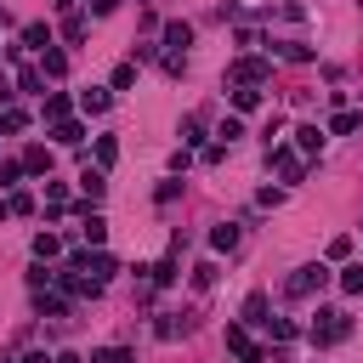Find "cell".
I'll return each instance as SVG.
<instances>
[{
	"label": "cell",
	"mask_w": 363,
	"mask_h": 363,
	"mask_svg": "<svg viewBox=\"0 0 363 363\" xmlns=\"http://www.w3.org/2000/svg\"><path fill=\"white\" fill-rule=\"evenodd\" d=\"M323 284H329V267H323V261H306V267H295V272H289L284 295H289V301H306V295H318Z\"/></svg>",
	"instance_id": "obj_1"
},
{
	"label": "cell",
	"mask_w": 363,
	"mask_h": 363,
	"mask_svg": "<svg viewBox=\"0 0 363 363\" xmlns=\"http://www.w3.org/2000/svg\"><path fill=\"white\" fill-rule=\"evenodd\" d=\"M346 335H352V318H346V312H318L312 329H306L312 346H335V340H346Z\"/></svg>",
	"instance_id": "obj_2"
},
{
	"label": "cell",
	"mask_w": 363,
	"mask_h": 363,
	"mask_svg": "<svg viewBox=\"0 0 363 363\" xmlns=\"http://www.w3.org/2000/svg\"><path fill=\"white\" fill-rule=\"evenodd\" d=\"M267 164H272L284 182H301V170H306L301 153H295V147H278V142H267Z\"/></svg>",
	"instance_id": "obj_3"
},
{
	"label": "cell",
	"mask_w": 363,
	"mask_h": 363,
	"mask_svg": "<svg viewBox=\"0 0 363 363\" xmlns=\"http://www.w3.org/2000/svg\"><path fill=\"white\" fill-rule=\"evenodd\" d=\"M233 79H238V85H261V79H267V62H261V57H238V62H233Z\"/></svg>",
	"instance_id": "obj_4"
},
{
	"label": "cell",
	"mask_w": 363,
	"mask_h": 363,
	"mask_svg": "<svg viewBox=\"0 0 363 363\" xmlns=\"http://www.w3.org/2000/svg\"><path fill=\"white\" fill-rule=\"evenodd\" d=\"M164 45H170V51L182 57V51L193 45V23H164Z\"/></svg>",
	"instance_id": "obj_5"
},
{
	"label": "cell",
	"mask_w": 363,
	"mask_h": 363,
	"mask_svg": "<svg viewBox=\"0 0 363 363\" xmlns=\"http://www.w3.org/2000/svg\"><path fill=\"white\" fill-rule=\"evenodd\" d=\"M62 74H68V57L45 45V51H40V79H62Z\"/></svg>",
	"instance_id": "obj_6"
},
{
	"label": "cell",
	"mask_w": 363,
	"mask_h": 363,
	"mask_svg": "<svg viewBox=\"0 0 363 363\" xmlns=\"http://www.w3.org/2000/svg\"><path fill=\"white\" fill-rule=\"evenodd\" d=\"M108 102H113V91H102V85L79 91V113H108Z\"/></svg>",
	"instance_id": "obj_7"
},
{
	"label": "cell",
	"mask_w": 363,
	"mask_h": 363,
	"mask_svg": "<svg viewBox=\"0 0 363 363\" xmlns=\"http://www.w3.org/2000/svg\"><path fill=\"white\" fill-rule=\"evenodd\" d=\"M323 136H329L323 125H301V130H295V147H301V153H323Z\"/></svg>",
	"instance_id": "obj_8"
},
{
	"label": "cell",
	"mask_w": 363,
	"mask_h": 363,
	"mask_svg": "<svg viewBox=\"0 0 363 363\" xmlns=\"http://www.w3.org/2000/svg\"><path fill=\"white\" fill-rule=\"evenodd\" d=\"M79 187H85V204H96V199L108 193V176H102V164H96V170H79Z\"/></svg>",
	"instance_id": "obj_9"
},
{
	"label": "cell",
	"mask_w": 363,
	"mask_h": 363,
	"mask_svg": "<svg viewBox=\"0 0 363 363\" xmlns=\"http://www.w3.org/2000/svg\"><path fill=\"white\" fill-rule=\"evenodd\" d=\"M51 136H57L62 147H79V136H85V125H79V119H57V125H51Z\"/></svg>",
	"instance_id": "obj_10"
},
{
	"label": "cell",
	"mask_w": 363,
	"mask_h": 363,
	"mask_svg": "<svg viewBox=\"0 0 363 363\" xmlns=\"http://www.w3.org/2000/svg\"><path fill=\"white\" fill-rule=\"evenodd\" d=\"M357 125H363V113H346V108H340V113H335V119H329L323 130H329V136H352Z\"/></svg>",
	"instance_id": "obj_11"
},
{
	"label": "cell",
	"mask_w": 363,
	"mask_h": 363,
	"mask_svg": "<svg viewBox=\"0 0 363 363\" xmlns=\"http://www.w3.org/2000/svg\"><path fill=\"white\" fill-rule=\"evenodd\" d=\"M57 255H62V238L57 233H40L34 238V261H57Z\"/></svg>",
	"instance_id": "obj_12"
},
{
	"label": "cell",
	"mask_w": 363,
	"mask_h": 363,
	"mask_svg": "<svg viewBox=\"0 0 363 363\" xmlns=\"http://www.w3.org/2000/svg\"><path fill=\"white\" fill-rule=\"evenodd\" d=\"M244 323H261V329L272 323V318H267V295H261V289H255V295L244 301Z\"/></svg>",
	"instance_id": "obj_13"
},
{
	"label": "cell",
	"mask_w": 363,
	"mask_h": 363,
	"mask_svg": "<svg viewBox=\"0 0 363 363\" xmlns=\"http://www.w3.org/2000/svg\"><path fill=\"white\" fill-rule=\"evenodd\" d=\"M210 250H238V227H233V221H221V227L210 233Z\"/></svg>",
	"instance_id": "obj_14"
},
{
	"label": "cell",
	"mask_w": 363,
	"mask_h": 363,
	"mask_svg": "<svg viewBox=\"0 0 363 363\" xmlns=\"http://www.w3.org/2000/svg\"><path fill=\"white\" fill-rule=\"evenodd\" d=\"M23 45L45 51V45H51V28H45V23H28V28H23Z\"/></svg>",
	"instance_id": "obj_15"
},
{
	"label": "cell",
	"mask_w": 363,
	"mask_h": 363,
	"mask_svg": "<svg viewBox=\"0 0 363 363\" xmlns=\"http://www.w3.org/2000/svg\"><path fill=\"white\" fill-rule=\"evenodd\" d=\"M68 108H74V102H68L62 91H51V96H45V119H51V125H57V119H68Z\"/></svg>",
	"instance_id": "obj_16"
},
{
	"label": "cell",
	"mask_w": 363,
	"mask_h": 363,
	"mask_svg": "<svg viewBox=\"0 0 363 363\" xmlns=\"http://www.w3.org/2000/svg\"><path fill=\"white\" fill-rule=\"evenodd\" d=\"M23 125H28V113H23V108H0V130H6V136H17Z\"/></svg>",
	"instance_id": "obj_17"
},
{
	"label": "cell",
	"mask_w": 363,
	"mask_h": 363,
	"mask_svg": "<svg viewBox=\"0 0 363 363\" xmlns=\"http://www.w3.org/2000/svg\"><path fill=\"white\" fill-rule=\"evenodd\" d=\"M23 170H28V176H45V170H51V153H45V147H28Z\"/></svg>",
	"instance_id": "obj_18"
},
{
	"label": "cell",
	"mask_w": 363,
	"mask_h": 363,
	"mask_svg": "<svg viewBox=\"0 0 363 363\" xmlns=\"http://www.w3.org/2000/svg\"><path fill=\"white\" fill-rule=\"evenodd\" d=\"M278 57H284V62H312V45H301V40H289V45H278Z\"/></svg>",
	"instance_id": "obj_19"
},
{
	"label": "cell",
	"mask_w": 363,
	"mask_h": 363,
	"mask_svg": "<svg viewBox=\"0 0 363 363\" xmlns=\"http://www.w3.org/2000/svg\"><path fill=\"white\" fill-rule=\"evenodd\" d=\"M130 85H136V62H119V68H113V85H108V91H130Z\"/></svg>",
	"instance_id": "obj_20"
},
{
	"label": "cell",
	"mask_w": 363,
	"mask_h": 363,
	"mask_svg": "<svg viewBox=\"0 0 363 363\" xmlns=\"http://www.w3.org/2000/svg\"><path fill=\"white\" fill-rule=\"evenodd\" d=\"M255 102H261V91H255V85H238V91H233V108H238V113H250Z\"/></svg>",
	"instance_id": "obj_21"
},
{
	"label": "cell",
	"mask_w": 363,
	"mask_h": 363,
	"mask_svg": "<svg viewBox=\"0 0 363 363\" xmlns=\"http://www.w3.org/2000/svg\"><path fill=\"white\" fill-rule=\"evenodd\" d=\"M113 159H119V142H113V136H96V164H102V170H108V164H113Z\"/></svg>",
	"instance_id": "obj_22"
},
{
	"label": "cell",
	"mask_w": 363,
	"mask_h": 363,
	"mask_svg": "<svg viewBox=\"0 0 363 363\" xmlns=\"http://www.w3.org/2000/svg\"><path fill=\"white\" fill-rule=\"evenodd\" d=\"M23 176H28V170H23V159H6V164H0V187H17Z\"/></svg>",
	"instance_id": "obj_23"
},
{
	"label": "cell",
	"mask_w": 363,
	"mask_h": 363,
	"mask_svg": "<svg viewBox=\"0 0 363 363\" xmlns=\"http://www.w3.org/2000/svg\"><path fill=\"white\" fill-rule=\"evenodd\" d=\"M85 238H91V244H102V238H108V221H102L96 210H85Z\"/></svg>",
	"instance_id": "obj_24"
},
{
	"label": "cell",
	"mask_w": 363,
	"mask_h": 363,
	"mask_svg": "<svg viewBox=\"0 0 363 363\" xmlns=\"http://www.w3.org/2000/svg\"><path fill=\"white\" fill-rule=\"evenodd\" d=\"M147 272H153V284H176V250H170L159 267H147Z\"/></svg>",
	"instance_id": "obj_25"
},
{
	"label": "cell",
	"mask_w": 363,
	"mask_h": 363,
	"mask_svg": "<svg viewBox=\"0 0 363 363\" xmlns=\"http://www.w3.org/2000/svg\"><path fill=\"white\" fill-rule=\"evenodd\" d=\"M193 289H216V261H199L193 267Z\"/></svg>",
	"instance_id": "obj_26"
},
{
	"label": "cell",
	"mask_w": 363,
	"mask_h": 363,
	"mask_svg": "<svg viewBox=\"0 0 363 363\" xmlns=\"http://www.w3.org/2000/svg\"><path fill=\"white\" fill-rule=\"evenodd\" d=\"M108 278H113V255H96L91 261V284H108Z\"/></svg>",
	"instance_id": "obj_27"
},
{
	"label": "cell",
	"mask_w": 363,
	"mask_h": 363,
	"mask_svg": "<svg viewBox=\"0 0 363 363\" xmlns=\"http://www.w3.org/2000/svg\"><path fill=\"white\" fill-rule=\"evenodd\" d=\"M227 346H233V352H238V357H244V352H250V335H244V323H227Z\"/></svg>",
	"instance_id": "obj_28"
},
{
	"label": "cell",
	"mask_w": 363,
	"mask_h": 363,
	"mask_svg": "<svg viewBox=\"0 0 363 363\" xmlns=\"http://www.w3.org/2000/svg\"><path fill=\"white\" fill-rule=\"evenodd\" d=\"M340 289H346V295H363V267H346V272H340Z\"/></svg>",
	"instance_id": "obj_29"
},
{
	"label": "cell",
	"mask_w": 363,
	"mask_h": 363,
	"mask_svg": "<svg viewBox=\"0 0 363 363\" xmlns=\"http://www.w3.org/2000/svg\"><path fill=\"white\" fill-rule=\"evenodd\" d=\"M91 363H130V352L125 346H102V352H91Z\"/></svg>",
	"instance_id": "obj_30"
},
{
	"label": "cell",
	"mask_w": 363,
	"mask_h": 363,
	"mask_svg": "<svg viewBox=\"0 0 363 363\" xmlns=\"http://www.w3.org/2000/svg\"><path fill=\"white\" fill-rule=\"evenodd\" d=\"M28 210H34L28 193H11V199H6V216H28Z\"/></svg>",
	"instance_id": "obj_31"
},
{
	"label": "cell",
	"mask_w": 363,
	"mask_h": 363,
	"mask_svg": "<svg viewBox=\"0 0 363 363\" xmlns=\"http://www.w3.org/2000/svg\"><path fill=\"white\" fill-rule=\"evenodd\" d=\"M346 255H352V238L335 233V238H329V261H346Z\"/></svg>",
	"instance_id": "obj_32"
},
{
	"label": "cell",
	"mask_w": 363,
	"mask_h": 363,
	"mask_svg": "<svg viewBox=\"0 0 363 363\" xmlns=\"http://www.w3.org/2000/svg\"><path fill=\"white\" fill-rule=\"evenodd\" d=\"M17 91H28V96H34V91H40V68H23V74H17Z\"/></svg>",
	"instance_id": "obj_33"
},
{
	"label": "cell",
	"mask_w": 363,
	"mask_h": 363,
	"mask_svg": "<svg viewBox=\"0 0 363 363\" xmlns=\"http://www.w3.org/2000/svg\"><path fill=\"white\" fill-rule=\"evenodd\" d=\"M153 199H159V204H176V199H182V182H159V193H153Z\"/></svg>",
	"instance_id": "obj_34"
},
{
	"label": "cell",
	"mask_w": 363,
	"mask_h": 363,
	"mask_svg": "<svg viewBox=\"0 0 363 363\" xmlns=\"http://www.w3.org/2000/svg\"><path fill=\"white\" fill-rule=\"evenodd\" d=\"M267 329H272V340H295V323H289V318H272Z\"/></svg>",
	"instance_id": "obj_35"
},
{
	"label": "cell",
	"mask_w": 363,
	"mask_h": 363,
	"mask_svg": "<svg viewBox=\"0 0 363 363\" xmlns=\"http://www.w3.org/2000/svg\"><path fill=\"white\" fill-rule=\"evenodd\" d=\"M62 34H68V40H85V17H74V11H68V23H62Z\"/></svg>",
	"instance_id": "obj_36"
},
{
	"label": "cell",
	"mask_w": 363,
	"mask_h": 363,
	"mask_svg": "<svg viewBox=\"0 0 363 363\" xmlns=\"http://www.w3.org/2000/svg\"><path fill=\"white\" fill-rule=\"evenodd\" d=\"M216 136H221V142H238V136H244V125H238V119H221V130H216Z\"/></svg>",
	"instance_id": "obj_37"
},
{
	"label": "cell",
	"mask_w": 363,
	"mask_h": 363,
	"mask_svg": "<svg viewBox=\"0 0 363 363\" xmlns=\"http://www.w3.org/2000/svg\"><path fill=\"white\" fill-rule=\"evenodd\" d=\"M113 6H119V0H91V11H96V17H108Z\"/></svg>",
	"instance_id": "obj_38"
},
{
	"label": "cell",
	"mask_w": 363,
	"mask_h": 363,
	"mask_svg": "<svg viewBox=\"0 0 363 363\" xmlns=\"http://www.w3.org/2000/svg\"><path fill=\"white\" fill-rule=\"evenodd\" d=\"M51 363H85V357H79V352H57Z\"/></svg>",
	"instance_id": "obj_39"
},
{
	"label": "cell",
	"mask_w": 363,
	"mask_h": 363,
	"mask_svg": "<svg viewBox=\"0 0 363 363\" xmlns=\"http://www.w3.org/2000/svg\"><path fill=\"white\" fill-rule=\"evenodd\" d=\"M23 363H51V357H45V352H28V357H23Z\"/></svg>",
	"instance_id": "obj_40"
},
{
	"label": "cell",
	"mask_w": 363,
	"mask_h": 363,
	"mask_svg": "<svg viewBox=\"0 0 363 363\" xmlns=\"http://www.w3.org/2000/svg\"><path fill=\"white\" fill-rule=\"evenodd\" d=\"M51 6H57V11H74V6H79V0H51Z\"/></svg>",
	"instance_id": "obj_41"
},
{
	"label": "cell",
	"mask_w": 363,
	"mask_h": 363,
	"mask_svg": "<svg viewBox=\"0 0 363 363\" xmlns=\"http://www.w3.org/2000/svg\"><path fill=\"white\" fill-rule=\"evenodd\" d=\"M17 363H23V357H17Z\"/></svg>",
	"instance_id": "obj_42"
}]
</instances>
